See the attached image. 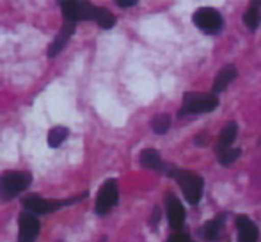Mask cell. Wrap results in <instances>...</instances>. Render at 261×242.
Instances as JSON below:
<instances>
[{
	"instance_id": "cell-1",
	"label": "cell",
	"mask_w": 261,
	"mask_h": 242,
	"mask_svg": "<svg viewBox=\"0 0 261 242\" xmlns=\"http://www.w3.org/2000/svg\"><path fill=\"white\" fill-rule=\"evenodd\" d=\"M61 11L64 14L66 21L76 23L79 20H94L98 25L103 29H110L116 23V18L110 11L103 9V7H94L89 2H76V0H61L59 2Z\"/></svg>"
},
{
	"instance_id": "cell-2",
	"label": "cell",
	"mask_w": 261,
	"mask_h": 242,
	"mask_svg": "<svg viewBox=\"0 0 261 242\" xmlns=\"http://www.w3.org/2000/svg\"><path fill=\"white\" fill-rule=\"evenodd\" d=\"M169 177H172L179 183L183 190V196L190 205H197L203 196V178L199 175L192 173V171H183V170H169Z\"/></svg>"
},
{
	"instance_id": "cell-3",
	"label": "cell",
	"mask_w": 261,
	"mask_h": 242,
	"mask_svg": "<svg viewBox=\"0 0 261 242\" xmlns=\"http://www.w3.org/2000/svg\"><path fill=\"white\" fill-rule=\"evenodd\" d=\"M219 105V98L215 94L206 93H185L183 94V105L178 111V118L187 114H201V112H212Z\"/></svg>"
},
{
	"instance_id": "cell-4",
	"label": "cell",
	"mask_w": 261,
	"mask_h": 242,
	"mask_svg": "<svg viewBox=\"0 0 261 242\" xmlns=\"http://www.w3.org/2000/svg\"><path fill=\"white\" fill-rule=\"evenodd\" d=\"M32 182L31 173L27 171H7L0 177V200L7 201L11 198L23 192Z\"/></svg>"
},
{
	"instance_id": "cell-5",
	"label": "cell",
	"mask_w": 261,
	"mask_h": 242,
	"mask_svg": "<svg viewBox=\"0 0 261 242\" xmlns=\"http://www.w3.org/2000/svg\"><path fill=\"white\" fill-rule=\"evenodd\" d=\"M80 198H75V200H59V201H52V200H45V198L38 196V194H31L23 200V208L29 212V214H46V212L57 210L61 207H66V205L75 203Z\"/></svg>"
},
{
	"instance_id": "cell-6",
	"label": "cell",
	"mask_w": 261,
	"mask_h": 242,
	"mask_svg": "<svg viewBox=\"0 0 261 242\" xmlns=\"http://www.w3.org/2000/svg\"><path fill=\"white\" fill-rule=\"evenodd\" d=\"M194 23L196 27H199L203 32L213 34V32H219L222 29V14L219 13L213 7H201L194 13Z\"/></svg>"
},
{
	"instance_id": "cell-7",
	"label": "cell",
	"mask_w": 261,
	"mask_h": 242,
	"mask_svg": "<svg viewBox=\"0 0 261 242\" xmlns=\"http://www.w3.org/2000/svg\"><path fill=\"white\" fill-rule=\"evenodd\" d=\"M119 200V189H117V182L116 180H107L101 185L100 192L96 196V205H94V210L96 214L105 215L107 212H110L114 207L117 205Z\"/></svg>"
},
{
	"instance_id": "cell-8",
	"label": "cell",
	"mask_w": 261,
	"mask_h": 242,
	"mask_svg": "<svg viewBox=\"0 0 261 242\" xmlns=\"http://www.w3.org/2000/svg\"><path fill=\"white\" fill-rule=\"evenodd\" d=\"M18 226H20L18 242H34L39 235V230H41L39 219L36 217L34 214H29V212H23V214L20 215Z\"/></svg>"
},
{
	"instance_id": "cell-9",
	"label": "cell",
	"mask_w": 261,
	"mask_h": 242,
	"mask_svg": "<svg viewBox=\"0 0 261 242\" xmlns=\"http://www.w3.org/2000/svg\"><path fill=\"white\" fill-rule=\"evenodd\" d=\"M167 217L172 230H181L183 223H185V208L178 201V198L172 194H167Z\"/></svg>"
},
{
	"instance_id": "cell-10",
	"label": "cell",
	"mask_w": 261,
	"mask_h": 242,
	"mask_svg": "<svg viewBox=\"0 0 261 242\" xmlns=\"http://www.w3.org/2000/svg\"><path fill=\"white\" fill-rule=\"evenodd\" d=\"M237 230H238V242H258V228L247 217V215H238L237 217Z\"/></svg>"
},
{
	"instance_id": "cell-11",
	"label": "cell",
	"mask_w": 261,
	"mask_h": 242,
	"mask_svg": "<svg viewBox=\"0 0 261 242\" xmlns=\"http://www.w3.org/2000/svg\"><path fill=\"white\" fill-rule=\"evenodd\" d=\"M73 32H75V23H71V21H64L62 29L59 31L57 38H55L54 41H52V45H50L48 57L57 56V54L61 52V50L64 49L66 45H68V41H69V38L73 36Z\"/></svg>"
},
{
	"instance_id": "cell-12",
	"label": "cell",
	"mask_w": 261,
	"mask_h": 242,
	"mask_svg": "<svg viewBox=\"0 0 261 242\" xmlns=\"http://www.w3.org/2000/svg\"><path fill=\"white\" fill-rule=\"evenodd\" d=\"M237 134H238V127H237V123H234V121L227 123L226 127L220 130L219 141H217V144H215V153H217V155L231 148L233 141L237 139Z\"/></svg>"
},
{
	"instance_id": "cell-13",
	"label": "cell",
	"mask_w": 261,
	"mask_h": 242,
	"mask_svg": "<svg viewBox=\"0 0 261 242\" xmlns=\"http://www.w3.org/2000/svg\"><path fill=\"white\" fill-rule=\"evenodd\" d=\"M234 79H237V68H234V66H231V64L229 66H224V68L220 69L219 73H217L215 80H213V86H212L213 94L224 91L231 82H233Z\"/></svg>"
},
{
	"instance_id": "cell-14",
	"label": "cell",
	"mask_w": 261,
	"mask_h": 242,
	"mask_svg": "<svg viewBox=\"0 0 261 242\" xmlns=\"http://www.w3.org/2000/svg\"><path fill=\"white\" fill-rule=\"evenodd\" d=\"M139 160H141V164L144 167H148V170H156V171H164L165 166L164 162H162L160 159V153L156 152V150H144V152L141 153V157H139Z\"/></svg>"
},
{
	"instance_id": "cell-15",
	"label": "cell",
	"mask_w": 261,
	"mask_h": 242,
	"mask_svg": "<svg viewBox=\"0 0 261 242\" xmlns=\"http://www.w3.org/2000/svg\"><path fill=\"white\" fill-rule=\"evenodd\" d=\"M222 225H224V215H220L219 219H213V221H208L206 225L201 228V235L206 240H215L219 239L220 232H222Z\"/></svg>"
},
{
	"instance_id": "cell-16",
	"label": "cell",
	"mask_w": 261,
	"mask_h": 242,
	"mask_svg": "<svg viewBox=\"0 0 261 242\" xmlns=\"http://www.w3.org/2000/svg\"><path fill=\"white\" fill-rule=\"evenodd\" d=\"M244 23L247 25L251 31H256L261 23V14H259V7H258V2H251L249 9L245 11L244 14Z\"/></svg>"
},
{
	"instance_id": "cell-17",
	"label": "cell",
	"mask_w": 261,
	"mask_h": 242,
	"mask_svg": "<svg viewBox=\"0 0 261 242\" xmlns=\"http://www.w3.org/2000/svg\"><path fill=\"white\" fill-rule=\"evenodd\" d=\"M68 128L66 127H54L52 130L48 132V146L52 148H57L64 142V139L68 137Z\"/></svg>"
},
{
	"instance_id": "cell-18",
	"label": "cell",
	"mask_w": 261,
	"mask_h": 242,
	"mask_svg": "<svg viewBox=\"0 0 261 242\" xmlns=\"http://www.w3.org/2000/svg\"><path fill=\"white\" fill-rule=\"evenodd\" d=\"M171 127V116L169 114H156L151 121V128L155 134H165Z\"/></svg>"
},
{
	"instance_id": "cell-19",
	"label": "cell",
	"mask_w": 261,
	"mask_h": 242,
	"mask_svg": "<svg viewBox=\"0 0 261 242\" xmlns=\"http://www.w3.org/2000/svg\"><path fill=\"white\" fill-rule=\"evenodd\" d=\"M238 157H240V150H238V148H229V150H226V152L219 153V162L222 164V166H231V164H233Z\"/></svg>"
},
{
	"instance_id": "cell-20",
	"label": "cell",
	"mask_w": 261,
	"mask_h": 242,
	"mask_svg": "<svg viewBox=\"0 0 261 242\" xmlns=\"http://www.w3.org/2000/svg\"><path fill=\"white\" fill-rule=\"evenodd\" d=\"M167 242H192L190 240V237L187 235V233H181V232H176L174 235L169 237Z\"/></svg>"
},
{
	"instance_id": "cell-21",
	"label": "cell",
	"mask_w": 261,
	"mask_h": 242,
	"mask_svg": "<svg viewBox=\"0 0 261 242\" xmlns=\"http://www.w3.org/2000/svg\"><path fill=\"white\" fill-rule=\"evenodd\" d=\"M137 4V0H117V6L119 7H132Z\"/></svg>"
},
{
	"instance_id": "cell-22",
	"label": "cell",
	"mask_w": 261,
	"mask_h": 242,
	"mask_svg": "<svg viewBox=\"0 0 261 242\" xmlns=\"http://www.w3.org/2000/svg\"><path fill=\"white\" fill-rule=\"evenodd\" d=\"M100 242H107V239H105V237H103V239H101Z\"/></svg>"
}]
</instances>
